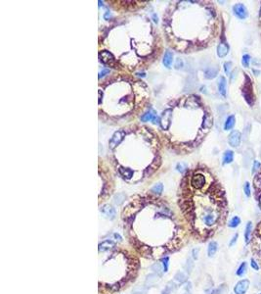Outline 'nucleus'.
I'll return each instance as SVG.
<instances>
[{
	"label": "nucleus",
	"mask_w": 261,
	"mask_h": 294,
	"mask_svg": "<svg viewBox=\"0 0 261 294\" xmlns=\"http://www.w3.org/2000/svg\"><path fill=\"white\" fill-rule=\"evenodd\" d=\"M191 183H192V185L195 187V188L200 189V188H201V187H203V185H205L206 177H205V176L201 175V174H196L192 177Z\"/></svg>",
	"instance_id": "nucleus-1"
},
{
	"label": "nucleus",
	"mask_w": 261,
	"mask_h": 294,
	"mask_svg": "<svg viewBox=\"0 0 261 294\" xmlns=\"http://www.w3.org/2000/svg\"><path fill=\"white\" fill-rule=\"evenodd\" d=\"M124 135H125V132H123V130H119V132H117L115 134L112 135V139L110 140V148L113 149L117 145H118L122 140H123Z\"/></svg>",
	"instance_id": "nucleus-2"
},
{
	"label": "nucleus",
	"mask_w": 261,
	"mask_h": 294,
	"mask_svg": "<svg viewBox=\"0 0 261 294\" xmlns=\"http://www.w3.org/2000/svg\"><path fill=\"white\" fill-rule=\"evenodd\" d=\"M249 287V281L248 280H240L234 287L235 294H244Z\"/></svg>",
	"instance_id": "nucleus-3"
},
{
	"label": "nucleus",
	"mask_w": 261,
	"mask_h": 294,
	"mask_svg": "<svg viewBox=\"0 0 261 294\" xmlns=\"http://www.w3.org/2000/svg\"><path fill=\"white\" fill-rule=\"evenodd\" d=\"M233 10H234L235 15L240 19H244L248 17V10L243 4H241V3L236 4L233 7Z\"/></svg>",
	"instance_id": "nucleus-4"
},
{
	"label": "nucleus",
	"mask_w": 261,
	"mask_h": 294,
	"mask_svg": "<svg viewBox=\"0 0 261 294\" xmlns=\"http://www.w3.org/2000/svg\"><path fill=\"white\" fill-rule=\"evenodd\" d=\"M217 218L218 216L216 214H214L213 212H211V211H208L202 216V222L206 226H212L216 223Z\"/></svg>",
	"instance_id": "nucleus-5"
},
{
	"label": "nucleus",
	"mask_w": 261,
	"mask_h": 294,
	"mask_svg": "<svg viewBox=\"0 0 261 294\" xmlns=\"http://www.w3.org/2000/svg\"><path fill=\"white\" fill-rule=\"evenodd\" d=\"M228 141H229L231 146L238 147L241 143V133L238 132V130H234V132H232L231 134L229 135Z\"/></svg>",
	"instance_id": "nucleus-6"
},
{
	"label": "nucleus",
	"mask_w": 261,
	"mask_h": 294,
	"mask_svg": "<svg viewBox=\"0 0 261 294\" xmlns=\"http://www.w3.org/2000/svg\"><path fill=\"white\" fill-rule=\"evenodd\" d=\"M101 212L106 216L110 219H113L116 217V210L115 208H112V206L110 205H104L101 209Z\"/></svg>",
	"instance_id": "nucleus-7"
},
{
	"label": "nucleus",
	"mask_w": 261,
	"mask_h": 294,
	"mask_svg": "<svg viewBox=\"0 0 261 294\" xmlns=\"http://www.w3.org/2000/svg\"><path fill=\"white\" fill-rule=\"evenodd\" d=\"M171 110L170 109H167L164 112V115H162V119H161V125H162V128L164 129H167L168 126H169V122H170V119H171Z\"/></svg>",
	"instance_id": "nucleus-8"
},
{
	"label": "nucleus",
	"mask_w": 261,
	"mask_h": 294,
	"mask_svg": "<svg viewBox=\"0 0 261 294\" xmlns=\"http://www.w3.org/2000/svg\"><path fill=\"white\" fill-rule=\"evenodd\" d=\"M101 58H102V61L105 63V64H108V65H111L112 66L113 64H115V59H113V57L112 56V54L108 51H103L101 54Z\"/></svg>",
	"instance_id": "nucleus-9"
},
{
	"label": "nucleus",
	"mask_w": 261,
	"mask_h": 294,
	"mask_svg": "<svg viewBox=\"0 0 261 294\" xmlns=\"http://www.w3.org/2000/svg\"><path fill=\"white\" fill-rule=\"evenodd\" d=\"M141 120L143 122H149V121H152L154 122H159V118L157 117V115L154 112H147L146 114H144V115L141 117Z\"/></svg>",
	"instance_id": "nucleus-10"
},
{
	"label": "nucleus",
	"mask_w": 261,
	"mask_h": 294,
	"mask_svg": "<svg viewBox=\"0 0 261 294\" xmlns=\"http://www.w3.org/2000/svg\"><path fill=\"white\" fill-rule=\"evenodd\" d=\"M158 281H159V275L154 274H151L147 275L145 283L147 286H153V285H154Z\"/></svg>",
	"instance_id": "nucleus-11"
},
{
	"label": "nucleus",
	"mask_w": 261,
	"mask_h": 294,
	"mask_svg": "<svg viewBox=\"0 0 261 294\" xmlns=\"http://www.w3.org/2000/svg\"><path fill=\"white\" fill-rule=\"evenodd\" d=\"M218 88H219V92L221 93V95L225 96L226 92H227V81H226V79L224 77H221L219 79Z\"/></svg>",
	"instance_id": "nucleus-12"
},
{
	"label": "nucleus",
	"mask_w": 261,
	"mask_h": 294,
	"mask_svg": "<svg viewBox=\"0 0 261 294\" xmlns=\"http://www.w3.org/2000/svg\"><path fill=\"white\" fill-rule=\"evenodd\" d=\"M115 245H116V243L112 240H110V239L105 240L99 245V250L100 251H107V250L112 249V247H115Z\"/></svg>",
	"instance_id": "nucleus-13"
},
{
	"label": "nucleus",
	"mask_w": 261,
	"mask_h": 294,
	"mask_svg": "<svg viewBox=\"0 0 261 294\" xmlns=\"http://www.w3.org/2000/svg\"><path fill=\"white\" fill-rule=\"evenodd\" d=\"M229 52V47L226 43H220L217 47V54L219 57H224Z\"/></svg>",
	"instance_id": "nucleus-14"
},
{
	"label": "nucleus",
	"mask_w": 261,
	"mask_h": 294,
	"mask_svg": "<svg viewBox=\"0 0 261 294\" xmlns=\"http://www.w3.org/2000/svg\"><path fill=\"white\" fill-rule=\"evenodd\" d=\"M172 61H173V53L171 51H166L164 58V65L166 68H170Z\"/></svg>",
	"instance_id": "nucleus-15"
},
{
	"label": "nucleus",
	"mask_w": 261,
	"mask_h": 294,
	"mask_svg": "<svg viewBox=\"0 0 261 294\" xmlns=\"http://www.w3.org/2000/svg\"><path fill=\"white\" fill-rule=\"evenodd\" d=\"M217 248H218V244L217 242L215 241H211L209 244H208V247H207V254L209 257H213L215 255V253L217 251Z\"/></svg>",
	"instance_id": "nucleus-16"
},
{
	"label": "nucleus",
	"mask_w": 261,
	"mask_h": 294,
	"mask_svg": "<svg viewBox=\"0 0 261 294\" xmlns=\"http://www.w3.org/2000/svg\"><path fill=\"white\" fill-rule=\"evenodd\" d=\"M233 159H234V152L231 151V150H227L224 153L223 163H224V164H230V163L233 162Z\"/></svg>",
	"instance_id": "nucleus-17"
},
{
	"label": "nucleus",
	"mask_w": 261,
	"mask_h": 294,
	"mask_svg": "<svg viewBox=\"0 0 261 294\" xmlns=\"http://www.w3.org/2000/svg\"><path fill=\"white\" fill-rule=\"evenodd\" d=\"M235 122H236L235 117H234L233 115H232V116H229V117L227 118L226 122H225L224 128H225L226 130H229V129L233 128V127L235 126Z\"/></svg>",
	"instance_id": "nucleus-18"
},
{
	"label": "nucleus",
	"mask_w": 261,
	"mask_h": 294,
	"mask_svg": "<svg viewBox=\"0 0 261 294\" xmlns=\"http://www.w3.org/2000/svg\"><path fill=\"white\" fill-rule=\"evenodd\" d=\"M251 231H252V224L250 222L248 223L247 226H246V231H244V239H246V242L248 243L250 240V234H251Z\"/></svg>",
	"instance_id": "nucleus-19"
},
{
	"label": "nucleus",
	"mask_w": 261,
	"mask_h": 294,
	"mask_svg": "<svg viewBox=\"0 0 261 294\" xmlns=\"http://www.w3.org/2000/svg\"><path fill=\"white\" fill-rule=\"evenodd\" d=\"M174 289H175V283L173 281H169V282H167L164 289L162 290V294H171V292H172Z\"/></svg>",
	"instance_id": "nucleus-20"
},
{
	"label": "nucleus",
	"mask_w": 261,
	"mask_h": 294,
	"mask_svg": "<svg viewBox=\"0 0 261 294\" xmlns=\"http://www.w3.org/2000/svg\"><path fill=\"white\" fill-rule=\"evenodd\" d=\"M174 279L176 281L180 282V283H183L187 280V275L183 273V272H177L176 275H174Z\"/></svg>",
	"instance_id": "nucleus-21"
},
{
	"label": "nucleus",
	"mask_w": 261,
	"mask_h": 294,
	"mask_svg": "<svg viewBox=\"0 0 261 294\" xmlns=\"http://www.w3.org/2000/svg\"><path fill=\"white\" fill-rule=\"evenodd\" d=\"M247 269H248V265H247V263L246 262H243L242 264H241V266L239 267V269L237 270V275H239V276H242V275H243L244 274L247 273Z\"/></svg>",
	"instance_id": "nucleus-22"
},
{
	"label": "nucleus",
	"mask_w": 261,
	"mask_h": 294,
	"mask_svg": "<svg viewBox=\"0 0 261 294\" xmlns=\"http://www.w3.org/2000/svg\"><path fill=\"white\" fill-rule=\"evenodd\" d=\"M240 224H241V219L236 216L229 222V226L230 227H237Z\"/></svg>",
	"instance_id": "nucleus-23"
},
{
	"label": "nucleus",
	"mask_w": 261,
	"mask_h": 294,
	"mask_svg": "<svg viewBox=\"0 0 261 294\" xmlns=\"http://www.w3.org/2000/svg\"><path fill=\"white\" fill-rule=\"evenodd\" d=\"M162 189H164V186H162V184L161 183H158V184H156L154 186L152 187L151 191L154 192V193H156V194H160L162 192Z\"/></svg>",
	"instance_id": "nucleus-24"
},
{
	"label": "nucleus",
	"mask_w": 261,
	"mask_h": 294,
	"mask_svg": "<svg viewBox=\"0 0 261 294\" xmlns=\"http://www.w3.org/2000/svg\"><path fill=\"white\" fill-rule=\"evenodd\" d=\"M211 126H212V118L208 115H206L205 117V119H203V127L210 128Z\"/></svg>",
	"instance_id": "nucleus-25"
},
{
	"label": "nucleus",
	"mask_w": 261,
	"mask_h": 294,
	"mask_svg": "<svg viewBox=\"0 0 261 294\" xmlns=\"http://www.w3.org/2000/svg\"><path fill=\"white\" fill-rule=\"evenodd\" d=\"M249 61H250V57H249V55L246 54V55H243V56L242 64H243V67L248 68V67L249 66Z\"/></svg>",
	"instance_id": "nucleus-26"
},
{
	"label": "nucleus",
	"mask_w": 261,
	"mask_h": 294,
	"mask_svg": "<svg viewBox=\"0 0 261 294\" xmlns=\"http://www.w3.org/2000/svg\"><path fill=\"white\" fill-rule=\"evenodd\" d=\"M193 267H194V263H193V261H192L191 259H188V260H187V263H186V265H185V269H186V271H187V272H189V273H191V272H192V270H193Z\"/></svg>",
	"instance_id": "nucleus-27"
},
{
	"label": "nucleus",
	"mask_w": 261,
	"mask_h": 294,
	"mask_svg": "<svg viewBox=\"0 0 261 294\" xmlns=\"http://www.w3.org/2000/svg\"><path fill=\"white\" fill-rule=\"evenodd\" d=\"M123 200H124L123 194H117L115 198V202H116V204H117V205H120V204L123 202Z\"/></svg>",
	"instance_id": "nucleus-28"
},
{
	"label": "nucleus",
	"mask_w": 261,
	"mask_h": 294,
	"mask_svg": "<svg viewBox=\"0 0 261 294\" xmlns=\"http://www.w3.org/2000/svg\"><path fill=\"white\" fill-rule=\"evenodd\" d=\"M132 294H146V290L144 289V287L137 286L133 289Z\"/></svg>",
	"instance_id": "nucleus-29"
},
{
	"label": "nucleus",
	"mask_w": 261,
	"mask_h": 294,
	"mask_svg": "<svg viewBox=\"0 0 261 294\" xmlns=\"http://www.w3.org/2000/svg\"><path fill=\"white\" fill-rule=\"evenodd\" d=\"M243 190H244V193H246V195L248 196H250V184H249V182H246L244 183V186H243Z\"/></svg>",
	"instance_id": "nucleus-30"
},
{
	"label": "nucleus",
	"mask_w": 261,
	"mask_h": 294,
	"mask_svg": "<svg viewBox=\"0 0 261 294\" xmlns=\"http://www.w3.org/2000/svg\"><path fill=\"white\" fill-rule=\"evenodd\" d=\"M152 270H153V271L156 272V273L159 274L160 271H161V266H160V264H159V263H154V264L152 266Z\"/></svg>",
	"instance_id": "nucleus-31"
},
{
	"label": "nucleus",
	"mask_w": 261,
	"mask_h": 294,
	"mask_svg": "<svg viewBox=\"0 0 261 294\" xmlns=\"http://www.w3.org/2000/svg\"><path fill=\"white\" fill-rule=\"evenodd\" d=\"M224 69H225L226 74H228V75H229L230 72H231V69H232V63H231V62H226V63L224 64Z\"/></svg>",
	"instance_id": "nucleus-32"
},
{
	"label": "nucleus",
	"mask_w": 261,
	"mask_h": 294,
	"mask_svg": "<svg viewBox=\"0 0 261 294\" xmlns=\"http://www.w3.org/2000/svg\"><path fill=\"white\" fill-rule=\"evenodd\" d=\"M168 260H169L168 257H164V259L161 260V261H162V265H164V272H167V269H168Z\"/></svg>",
	"instance_id": "nucleus-33"
},
{
	"label": "nucleus",
	"mask_w": 261,
	"mask_h": 294,
	"mask_svg": "<svg viewBox=\"0 0 261 294\" xmlns=\"http://www.w3.org/2000/svg\"><path fill=\"white\" fill-rule=\"evenodd\" d=\"M260 167H261L260 163H259L258 161H254V163H253V170H252V174H254L257 170H259Z\"/></svg>",
	"instance_id": "nucleus-34"
},
{
	"label": "nucleus",
	"mask_w": 261,
	"mask_h": 294,
	"mask_svg": "<svg viewBox=\"0 0 261 294\" xmlns=\"http://www.w3.org/2000/svg\"><path fill=\"white\" fill-rule=\"evenodd\" d=\"M250 265H251V268L252 269H254L255 271H258L259 270V267H258V265H257V263L255 262V260H253V259H251V262H250Z\"/></svg>",
	"instance_id": "nucleus-35"
},
{
	"label": "nucleus",
	"mask_w": 261,
	"mask_h": 294,
	"mask_svg": "<svg viewBox=\"0 0 261 294\" xmlns=\"http://www.w3.org/2000/svg\"><path fill=\"white\" fill-rule=\"evenodd\" d=\"M238 237H239V234H238V233L234 235V237L232 238V240H231V241H230V243H229V245H230V246H233V245H234V244L236 243V241H237Z\"/></svg>",
	"instance_id": "nucleus-36"
},
{
	"label": "nucleus",
	"mask_w": 261,
	"mask_h": 294,
	"mask_svg": "<svg viewBox=\"0 0 261 294\" xmlns=\"http://www.w3.org/2000/svg\"><path fill=\"white\" fill-rule=\"evenodd\" d=\"M199 249L198 248H196V249H194L193 250V258L194 259H198V254H199Z\"/></svg>",
	"instance_id": "nucleus-37"
},
{
	"label": "nucleus",
	"mask_w": 261,
	"mask_h": 294,
	"mask_svg": "<svg viewBox=\"0 0 261 294\" xmlns=\"http://www.w3.org/2000/svg\"><path fill=\"white\" fill-rule=\"evenodd\" d=\"M108 73H110V70H108V69H104V70L100 73V76H99V78H101V77L105 76L106 74H108Z\"/></svg>",
	"instance_id": "nucleus-38"
},
{
	"label": "nucleus",
	"mask_w": 261,
	"mask_h": 294,
	"mask_svg": "<svg viewBox=\"0 0 261 294\" xmlns=\"http://www.w3.org/2000/svg\"><path fill=\"white\" fill-rule=\"evenodd\" d=\"M259 207H260V209H261V196L259 197Z\"/></svg>",
	"instance_id": "nucleus-39"
},
{
	"label": "nucleus",
	"mask_w": 261,
	"mask_h": 294,
	"mask_svg": "<svg viewBox=\"0 0 261 294\" xmlns=\"http://www.w3.org/2000/svg\"><path fill=\"white\" fill-rule=\"evenodd\" d=\"M185 294H190V292H186Z\"/></svg>",
	"instance_id": "nucleus-40"
}]
</instances>
